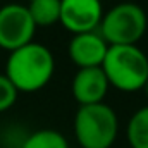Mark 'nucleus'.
<instances>
[{
	"mask_svg": "<svg viewBox=\"0 0 148 148\" xmlns=\"http://www.w3.org/2000/svg\"><path fill=\"white\" fill-rule=\"evenodd\" d=\"M117 133V114L103 102L83 105L74 115V136L81 148H110Z\"/></svg>",
	"mask_w": 148,
	"mask_h": 148,
	"instance_id": "7ed1b4c3",
	"label": "nucleus"
},
{
	"mask_svg": "<svg viewBox=\"0 0 148 148\" xmlns=\"http://www.w3.org/2000/svg\"><path fill=\"white\" fill-rule=\"evenodd\" d=\"M55 71L52 52L41 43H28L9 53L5 76L19 93H35L45 88Z\"/></svg>",
	"mask_w": 148,
	"mask_h": 148,
	"instance_id": "f257e3e1",
	"label": "nucleus"
},
{
	"mask_svg": "<svg viewBox=\"0 0 148 148\" xmlns=\"http://www.w3.org/2000/svg\"><path fill=\"white\" fill-rule=\"evenodd\" d=\"M36 31L29 10L21 3H7L0 9V48L9 53L31 43Z\"/></svg>",
	"mask_w": 148,
	"mask_h": 148,
	"instance_id": "39448f33",
	"label": "nucleus"
},
{
	"mask_svg": "<svg viewBox=\"0 0 148 148\" xmlns=\"http://www.w3.org/2000/svg\"><path fill=\"white\" fill-rule=\"evenodd\" d=\"M17 90L5 74H0V112L9 110L17 100Z\"/></svg>",
	"mask_w": 148,
	"mask_h": 148,
	"instance_id": "f8f14e48",
	"label": "nucleus"
},
{
	"mask_svg": "<svg viewBox=\"0 0 148 148\" xmlns=\"http://www.w3.org/2000/svg\"><path fill=\"white\" fill-rule=\"evenodd\" d=\"M103 17L100 0H60V24L74 35L97 31Z\"/></svg>",
	"mask_w": 148,
	"mask_h": 148,
	"instance_id": "423d86ee",
	"label": "nucleus"
},
{
	"mask_svg": "<svg viewBox=\"0 0 148 148\" xmlns=\"http://www.w3.org/2000/svg\"><path fill=\"white\" fill-rule=\"evenodd\" d=\"M23 148H69V143L55 129H40L26 138Z\"/></svg>",
	"mask_w": 148,
	"mask_h": 148,
	"instance_id": "9b49d317",
	"label": "nucleus"
},
{
	"mask_svg": "<svg viewBox=\"0 0 148 148\" xmlns=\"http://www.w3.org/2000/svg\"><path fill=\"white\" fill-rule=\"evenodd\" d=\"M112 88L126 93L143 90L148 81V57L136 45H112L102 64Z\"/></svg>",
	"mask_w": 148,
	"mask_h": 148,
	"instance_id": "f03ea898",
	"label": "nucleus"
},
{
	"mask_svg": "<svg viewBox=\"0 0 148 148\" xmlns=\"http://www.w3.org/2000/svg\"><path fill=\"white\" fill-rule=\"evenodd\" d=\"M143 91H145V95H147V98H148V81L145 83V86H143Z\"/></svg>",
	"mask_w": 148,
	"mask_h": 148,
	"instance_id": "ddd939ff",
	"label": "nucleus"
},
{
	"mask_svg": "<svg viewBox=\"0 0 148 148\" xmlns=\"http://www.w3.org/2000/svg\"><path fill=\"white\" fill-rule=\"evenodd\" d=\"M145 10L133 2H121L103 14L98 26L102 38L112 45H136L147 31Z\"/></svg>",
	"mask_w": 148,
	"mask_h": 148,
	"instance_id": "20e7f679",
	"label": "nucleus"
},
{
	"mask_svg": "<svg viewBox=\"0 0 148 148\" xmlns=\"http://www.w3.org/2000/svg\"><path fill=\"white\" fill-rule=\"evenodd\" d=\"M26 7L36 28L52 26L60 21V0H33Z\"/></svg>",
	"mask_w": 148,
	"mask_h": 148,
	"instance_id": "9d476101",
	"label": "nucleus"
},
{
	"mask_svg": "<svg viewBox=\"0 0 148 148\" xmlns=\"http://www.w3.org/2000/svg\"><path fill=\"white\" fill-rule=\"evenodd\" d=\"M110 84L102 71V67H90V69H77L73 77V97L74 100L83 105H95L102 103Z\"/></svg>",
	"mask_w": 148,
	"mask_h": 148,
	"instance_id": "6e6552de",
	"label": "nucleus"
},
{
	"mask_svg": "<svg viewBox=\"0 0 148 148\" xmlns=\"http://www.w3.org/2000/svg\"><path fill=\"white\" fill-rule=\"evenodd\" d=\"M126 138L131 148H148V105L131 115L126 127Z\"/></svg>",
	"mask_w": 148,
	"mask_h": 148,
	"instance_id": "1a4fd4ad",
	"label": "nucleus"
},
{
	"mask_svg": "<svg viewBox=\"0 0 148 148\" xmlns=\"http://www.w3.org/2000/svg\"><path fill=\"white\" fill-rule=\"evenodd\" d=\"M107 50H109V43L102 38L98 31L74 35L67 47L69 57L77 66V69L102 67Z\"/></svg>",
	"mask_w": 148,
	"mask_h": 148,
	"instance_id": "0eeeda50",
	"label": "nucleus"
},
{
	"mask_svg": "<svg viewBox=\"0 0 148 148\" xmlns=\"http://www.w3.org/2000/svg\"><path fill=\"white\" fill-rule=\"evenodd\" d=\"M28 2H33V0H28Z\"/></svg>",
	"mask_w": 148,
	"mask_h": 148,
	"instance_id": "4468645a",
	"label": "nucleus"
}]
</instances>
